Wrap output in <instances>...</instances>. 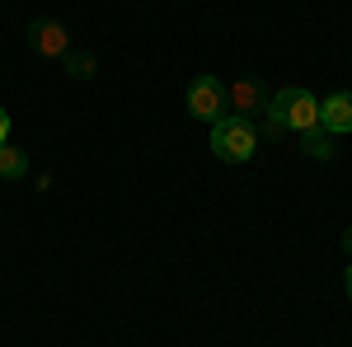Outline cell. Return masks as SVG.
<instances>
[{"label":"cell","instance_id":"10","mask_svg":"<svg viewBox=\"0 0 352 347\" xmlns=\"http://www.w3.org/2000/svg\"><path fill=\"white\" fill-rule=\"evenodd\" d=\"M5 136H10V117H5V108H0V146H5Z\"/></svg>","mask_w":352,"mask_h":347},{"label":"cell","instance_id":"11","mask_svg":"<svg viewBox=\"0 0 352 347\" xmlns=\"http://www.w3.org/2000/svg\"><path fill=\"white\" fill-rule=\"evenodd\" d=\"M343 249H348V254H352V225H348V230H343Z\"/></svg>","mask_w":352,"mask_h":347},{"label":"cell","instance_id":"1","mask_svg":"<svg viewBox=\"0 0 352 347\" xmlns=\"http://www.w3.org/2000/svg\"><path fill=\"white\" fill-rule=\"evenodd\" d=\"M268 132H296L310 136L320 132V99L305 94V89H277L268 99Z\"/></svg>","mask_w":352,"mask_h":347},{"label":"cell","instance_id":"12","mask_svg":"<svg viewBox=\"0 0 352 347\" xmlns=\"http://www.w3.org/2000/svg\"><path fill=\"white\" fill-rule=\"evenodd\" d=\"M343 287H348V295H352V267H348V277H343Z\"/></svg>","mask_w":352,"mask_h":347},{"label":"cell","instance_id":"9","mask_svg":"<svg viewBox=\"0 0 352 347\" xmlns=\"http://www.w3.org/2000/svg\"><path fill=\"white\" fill-rule=\"evenodd\" d=\"M300 146H305L310 155H320V160H324L329 150H333V146H329V141H324V132H310V136H300Z\"/></svg>","mask_w":352,"mask_h":347},{"label":"cell","instance_id":"2","mask_svg":"<svg viewBox=\"0 0 352 347\" xmlns=\"http://www.w3.org/2000/svg\"><path fill=\"white\" fill-rule=\"evenodd\" d=\"M254 146H258V132H254L249 117L221 113L217 122H212V155H217V160H249Z\"/></svg>","mask_w":352,"mask_h":347},{"label":"cell","instance_id":"6","mask_svg":"<svg viewBox=\"0 0 352 347\" xmlns=\"http://www.w3.org/2000/svg\"><path fill=\"white\" fill-rule=\"evenodd\" d=\"M226 104H235V113L249 117V113H258V108L268 104V94H263V85H258V80H235L230 89H226Z\"/></svg>","mask_w":352,"mask_h":347},{"label":"cell","instance_id":"7","mask_svg":"<svg viewBox=\"0 0 352 347\" xmlns=\"http://www.w3.org/2000/svg\"><path fill=\"white\" fill-rule=\"evenodd\" d=\"M0 179H28V155L19 146H0Z\"/></svg>","mask_w":352,"mask_h":347},{"label":"cell","instance_id":"5","mask_svg":"<svg viewBox=\"0 0 352 347\" xmlns=\"http://www.w3.org/2000/svg\"><path fill=\"white\" fill-rule=\"evenodd\" d=\"M320 132L324 136H348L352 132V89H338L320 104Z\"/></svg>","mask_w":352,"mask_h":347},{"label":"cell","instance_id":"3","mask_svg":"<svg viewBox=\"0 0 352 347\" xmlns=\"http://www.w3.org/2000/svg\"><path fill=\"white\" fill-rule=\"evenodd\" d=\"M188 113L192 117H207V122H217L221 113H226V85L217 76H197L188 89Z\"/></svg>","mask_w":352,"mask_h":347},{"label":"cell","instance_id":"4","mask_svg":"<svg viewBox=\"0 0 352 347\" xmlns=\"http://www.w3.org/2000/svg\"><path fill=\"white\" fill-rule=\"evenodd\" d=\"M28 47L38 56H66L71 52V33H66V24H56V19H33L28 24Z\"/></svg>","mask_w":352,"mask_h":347},{"label":"cell","instance_id":"8","mask_svg":"<svg viewBox=\"0 0 352 347\" xmlns=\"http://www.w3.org/2000/svg\"><path fill=\"white\" fill-rule=\"evenodd\" d=\"M61 71H66L71 80H89L99 66H94V56H89V52H66V56H61Z\"/></svg>","mask_w":352,"mask_h":347}]
</instances>
